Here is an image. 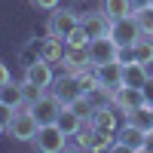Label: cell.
<instances>
[{"instance_id":"obj_1","label":"cell","mask_w":153,"mask_h":153,"mask_svg":"<svg viewBox=\"0 0 153 153\" xmlns=\"http://www.w3.org/2000/svg\"><path fill=\"white\" fill-rule=\"evenodd\" d=\"M37 129H40V123L34 120L31 104L16 107V110H12V117H9V123H6V135L16 138V141H34Z\"/></svg>"},{"instance_id":"obj_2","label":"cell","mask_w":153,"mask_h":153,"mask_svg":"<svg viewBox=\"0 0 153 153\" xmlns=\"http://www.w3.org/2000/svg\"><path fill=\"white\" fill-rule=\"evenodd\" d=\"M117 132H104V129H98V126L92 123H83V129L76 132V147H83V150H110V147H117V138H113Z\"/></svg>"},{"instance_id":"obj_3","label":"cell","mask_w":153,"mask_h":153,"mask_svg":"<svg viewBox=\"0 0 153 153\" xmlns=\"http://www.w3.org/2000/svg\"><path fill=\"white\" fill-rule=\"evenodd\" d=\"M34 150H40V153H58V150H65L68 147V135L58 129V123H49V126H40L34 135Z\"/></svg>"},{"instance_id":"obj_4","label":"cell","mask_w":153,"mask_h":153,"mask_svg":"<svg viewBox=\"0 0 153 153\" xmlns=\"http://www.w3.org/2000/svg\"><path fill=\"white\" fill-rule=\"evenodd\" d=\"M76 28H80V16L74 9H55L46 22V34L55 37V40H68Z\"/></svg>"},{"instance_id":"obj_5","label":"cell","mask_w":153,"mask_h":153,"mask_svg":"<svg viewBox=\"0 0 153 153\" xmlns=\"http://www.w3.org/2000/svg\"><path fill=\"white\" fill-rule=\"evenodd\" d=\"M120 52H123V49L113 43V37H110V34L89 40V65H92V68L107 65V61H120Z\"/></svg>"},{"instance_id":"obj_6","label":"cell","mask_w":153,"mask_h":153,"mask_svg":"<svg viewBox=\"0 0 153 153\" xmlns=\"http://www.w3.org/2000/svg\"><path fill=\"white\" fill-rule=\"evenodd\" d=\"M110 37H113V43H117L120 49H132V43L141 37V28H138V22H135L132 12L123 16V19H117V22H110Z\"/></svg>"},{"instance_id":"obj_7","label":"cell","mask_w":153,"mask_h":153,"mask_svg":"<svg viewBox=\"0 0 153 153\" xmlns=\"http://www.w3.org/2000/svg\"><path fill=\"white\" fill-rule=\"evenodd\" d=\"M58 110H61V101H58L52 92H43V95L31 104V113H34V120L40 123V126L55 123V120H58Z\"/></svg>"},{"instance_id":"obj_8","label":"cell","mask_w":153,"mask_h":153,"mask_svg":"<svg viewBox=\"0 0 153 153\" xmlns=\"http://www.w3.org/2000/svg\"><path fill=\"white\" fill-rule=\"evenodd\" d=\"M110 101H113V107L123 110V113H129V110H135V107L147 104V101H144V89H135V86H120V89H113V92H110Z\"/></svg>"},{"instance_id":"obj_9","label":"cell","mask_w":153,"mask_h":153,"mask_svg":"<svg viewBox=\"0 0 153 153\" xmlns=\"http://www.w3.org/2000/svg\"><path fill=\"white\" fill-rule=\"evenodd\" d=\"M80 28L86 31L89 40H95V37L110 34V19L101 9H92V12H83V16H80Z\"/></svg>"},{"instance_id":"obj_10","label":"cell","mask_w":153,"mask_h":153,"mask_svg":"<svg viewBox=\"0 0 153 153\" xmlns=\"http://www.w3.org/2000/svg\"><path fill=\"white\" fill-rule=\"evenodd\" d=\"M52 95L61 101V104H74L80 95H86L83 89H80V83H76V76L74 74H68V76H58V80H52Z\"/></svg>"},{"instance_id":"obj_11","label":"cell","mask_w":153,"mask_h":153,"mask_svg":"<svg viewBox=\"0 0 153 153\" xmlns=\"http://www.w3.org/2000/svg\"><path fill=\"white\" fill-rule=\"evenodd\" d=\"M98 74V83H101V92H113V89L123 86V61H107V65H98L95 68Z\"/></svg>"},{"instance_id":"obj_12","label":"cell","mask_w":153,"mask_h":153,"mask_svg":"<svg viewBox=\"0 0 153 153\" xmlns=\"http://www.w3.org/2000/svg\"><path fill=\"white\" fill-rule=\"evenodd\" d=\"M25 80L28 83H37V86H43L49 89L52 86V65H49L46 58H37V61H28V68H25Z\"/></svg>"},{"instance_id":"obj_13","label":"cell","mask_w":153,"mask_h":153,"mask_svg":"<svg viewBox=\"0 0 153 153\" xmlns=\"http://www.w3.org/2000/svg\"><path fill=\"white\" fill-rule=\"evenodd\" d=\"M150 80V71L147 65H141V61H126L123 65V86H135V89H144V83Z\"/></svg>"},{"instance_id":"obj_14","label":"cell","mask_w":153,"mask_h":153,"mask_svg":"<svg viewBox=\"0 0 153 153\" xmlns=\"http://www.w3.org/2000/svg\"><path fill=\"white\" fill-rule=\"evenodd\" d=\"M113 150H144V129H138V126H126L117 138V147Z\"/></svg>"},{"instance_id":"obj_15","label":"cell","mask_w":153,"mask_h":153,"mask_svg":"<svg viewBox=\"0 0 153 153\" xmlns=\"http://www.w3.org/2000/svg\"><path fill=\"white\" fill-rule=\"evenodd\" d=\"M65 46H68L65 40H55L46 34V40L40 43V58H46L49 65H65V52H68Z\"/></svg>"},{"instance_id":"obj_16","label":"cell","mask_w":153,"mask_h":153,"mask_svg":"<svg viewBox=\"0 0 153 153\" xmlns=\"http://www.w3.org/2000/svg\"><path fill=\"white\" fill-rule=\"evenodd\" d=\"M55 123H58V129L65 132V135H76V132L83 129V123H86V120H83L80 113H76V110L71 107V104H61V110H58V120H55Z\"/></svg>"},{"instance_id":"obj_17","label":"cell","mask_w":153,"mask_h":153,"mask_svg":"<svg viewBox=\"0 0 153 153\" xmlns=\"http://www.w3.org/2000/svg\"><path fill=\"white\" fill-rule=\"evenodd\" d=\"M89 123L104 129V132H117V110H110V104H98L89 113Z\"/></svg>"},{"instance_id":"obj_18","label":"cell","mask_w":153,"mask_h":153,"mask_svg":"<svg viewBox=\"0 0 153 153\" xmlns=\"http://www.w3.org/2000/svg\"><path fill=\"white\" fill-rule=\"evenodd\" d=\"M129 52H132V58H135V61H141V65H150V61H153V34H141V37L132 43Z\"/></svg>"},{"instance_id":"obj_19","label":"cell","mask_w":153,"mask_h":153,"mask_svg":"<svg viewBox=\"0 0 153 153\" xmlns=\"http://www.w3.org/2000/svg\"><path fill=\"white\" fill-rule=\"evenodd\" d=\"M0 104H3V107H9V110H16V107H22V104H28V101H25L22 86H16V83L0 86Z\"/></svg>"},{"instance_id":"obj_20","label":"cell","mask_w":153,"mask_h":153,"mask_svg":"<svg viewBox=\"0 0 153 153\" xmlns=\"http://www.w3.org/2000/svg\"><path fill=\"white\" fill-rule=\"evenodd\" d=\"M98 9L104 12L110 22H117V19H123V16H129V12H132V3H129V0H101Z\"/></svg>"},{"instance_id":"obj_21","label":"cell","mask_w":153,"mask_h":153,"mask_svg":"<svg viewBox=\"0 0 153 153\" xmlns=\"http://www.w3.org/2000/svg\"><path fill=\"white\" fill-rule=\"evenodd\" d=\"M126 117H129V123H132V126H138V129H144V132H147L150 126H153V104H141V107L129 110Z\"/></svg>"},{"instance_id":"obj_22","label":"cell","mask_w":153,"mask_h":153,"mask_svg":"<svg viewBox=\"0 0 153 153\" xmlns=\"http://www.w3.org/2000/svg\"><path fill=\"white\" fill-rule=\"evenodd\" d=\"M89 68H92V65H89ZM74 76H76V83H80V89H83L86 95H89V92H98V89H101L95 68H92V71H86V68H76V71H74Z\"/></svg>"},{"instance_id":"obj_23","label":"cell","mask_w":153,"mask_h":153,"mask_svg":"<svg viewBox=\"0 0 153 153\" xmlns=\"http://www.w3.org/2000/svg\"><path fill=\"white\" fill-rule=\"evenodd\" d=\"M65 65L68 68H89V46H68L65 52Z\"/></svg>"},{"instance_id":"obj_24","label":"cell","mask_w":153,"mask_h":153,"mask_svg":"<svg viewBox=\"0 0 153 153\" xmlns=\"http://www.w3.org/2000/svg\"><path fill=\"white\" fill-rule=\"evenodd\" d=\"M132 16L138 22V28H141V34H153V3L144 6V9H135Z\"/></svg>"},{"instance_id":"obj_25","label":"cell","mask_w":153,"mask_h":153,"mask_svg":"<svg viewBox=\"0 0 153 153\" xmlns=\"http://www.w3.org/2000/svg\"><path fill=\"white\" fill-rule=\"evenodd\" d=\"M22 92H25V101H28V104H34V101L46 92V89L37 86V83H28V80H25V83H22Z\"/></svg>"},{"instance_id":"obj_26","label":"cell","mask_w":153,"mask_h":153,"mask_svg":"<svg viewBox=\"0 0 153 153\" xmlns=\"http://www.w3.org/2000/svg\"><path fill=\"white\" fill-rule=\"evenodd\" d=\"M71 107H74L76 113H80L83 120H89V113H92V104H89V98H86V95H80V98H76V101H74Z\"/></svg>"},{"instance_id":"obj_27","label":"cell","mask_w":153,"mask_h":153,"mask_svg":"<svg viewBox=\"0 0 153 153\" xmlns=\"http://www.w3.org/2000/svg\"><path fill=\"white\" fill-rule=\"evenodd\" d=\"M65 43H68V46H89V37H86V31H83V28H76Z\"/></svg>"},{"instance_id":"obj_28","label":"cell","mask_w":153,"mask_h":153,"mask_svg":"<svg viewBox=\"0 0 153 153\" xmlns=\"http://www.w3.org/2000/svg\"><path fill=\"white\" fill-rule=\"evenodd\" d=\"M31 3H34L37 9H55V6H58V0H31Z\"/></svg>"},{"instance_id":"obj_29","label":"cell","mask_w":153,"mask_h":153,"mask_svg":"<svg viewBox=\"0 0 153 153\" xmlns=\"http://www.w3.org/2000/svg\"><path fill=\"white\" fill-rule=\"evenodd\" d=\"M144 101H147V104H153V76L144 83Z\"/></svg>"},{"instance_id":"obj_30","label":"cell","mask_w":153,"mask_h":153,"mask_svg":"<svg viewBox=\"0 0 153 153\" xmlns=\"http://www.w3.org/2000/svg\"><path fill=\"white\" fill-rule=\"evenodd\" d=\"M144 150H153V126L144 132Z\"/></svg>"},{"instance_id":"obj_31","label":"cell","mask_w":153,"mask_h":153,"mask_svg":"<svg viewBox=\"0 0 153 153\" xmlns=\"http://www.w3.org/2000/svg\"><path fill=\"white\" fill-rule=\"evenodd\" d=\"M6 83H9V68L0 61V86H6Z\"/></svg>"},{"instance_id":"obj_32","label":"cell","mask_w":153,"mask_h":153,"mask_svg":"<svg viewBox=\"0 0 153 153\" xmlns=\"http://www.w3.org/2000/svg\"><path fill=\"white\" fill-rule=\"evenodd\" d=\"M129 3H132V12H135V9H144V6H150L153 0H129Z\"/></svg>"}]
</instances>
